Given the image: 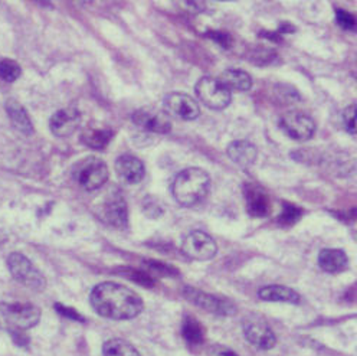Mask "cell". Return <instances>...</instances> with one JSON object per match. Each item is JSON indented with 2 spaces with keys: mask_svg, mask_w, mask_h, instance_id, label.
<instances>
[{
  "mask_svg": "<svg viewBox=\"0 0 357 356\" xmlns=\"http://www.w3.org/2000/svg\"><path fill=\"white\" fill-rule=\"evenodd\" d=\"M211 191V176L199 168H189L177 173L172 192L182 207L192 208L202 204Z\"/></svg>",
  "mask_w": 357,
  "mask_h": 356,
  "instance_id": "2",
  "label": "cell"
},
{
  "mask_svg": "<svg viewBox=\"0 0 357 356\" xmlns=\"http://www.w3.org/2000/svg\"><path fill=\"white\" fill-rule=\"evenodd\" d=\"M93 309L102 318L113 320H130L137 318L143 309V299L128 287L105 281L96 285L89 296Z\"/></svg>",
  "mask_w": 357,
  "mask_h": 356,
  "instance_id": "1",
  "label": "cell"
},
{
  "mask_svg": "<svg viewBox=\"0 0 357 356\" xmlns=\"http://www.w3.org/2000/svg\"><path fill=\"white\" fill-rule=\"evenodd\" d=\"M20 65L12 59L0 61V78L6 82H13L20 77Z\"/></svg>",
  "mask_w": 357,
  "mask_h": 356,
  "instance_id": "25",
  "label": "cell"
},
{
  "mask_svg": "<svg viewBox=\"0 0 357 356\" xmlns=\"http://www.w3.org/2000/svg\"><path fill=\"white\" fill-rule=\"evenodd\" d=\"M165 108L167 113L182 120H195L200 114L197 103L183 93H172L166 96Z\"/></svg>",
  "mask_w": 357,
  "mask_h": 356,
  "instance_id": "12",
  "label": "cell"
},
{
  "mask_svg": "<svg viewBox=\"0 0 357 356\" xmlns=\"http://www.w3.org/2000/svg\"><path fill=\"white\" fill-rule=\"evenodd\" d=\"M55 307H56V310L59 311L61 315H63V316H66V318H71V319H74V320H79V322H84V320H85V319L78 313V311H75L74 309L65 307V306H62V304H56Z\"/></svg>",
  "mask_w": 357,
  "mask_h": 356,
  "instance_id": "33",
  "label": "cell"
},
{
  "mask_svg": "<svg viewBox=\"0 0 357 356\" xmlns=\"http://www.w3.org/2000/svg\"><path fill=\"white\" fill-rule=\"evenodd\" d=\"M6 113L9 116V120L16 131L22 133L25 136H31L33 133V126L31 121V117L25 107L16 100H9L6 103Z\"/></svg>",
  "mask_w": 357,
  "mask_h": 356,
  "instance_id": "17",
  "label": "cell"
},
{
  "mask_svg": "<svg viewBox=\"0 0 357 356\" xmlns=\"http://www.w3.org/2000/svg\"><path fill=\"white\" fill-rule=\"evenodd\" d=\"M195 91L199 101L208 108L223 110L231 104V91L216 78H200L195 87Z\"/></svg>",
  "mask_w": 357,
  "mask_h": 356,
  "instance_id": "4",
  "label": "cell"
},
{
  "mask_svg": "<svg viewBox=\"0 0 357 356\" xmlns=\"http://www.w3.org/2000/svg\"><path fill=\"white\" fill-rule=\"evenodd\" d=\"M343 123L351 136H356V105H350L343 113Z\"/></svg>",
  "mask_w": 357,
  "mask_h": 356,
  "instance_id": "30",
  "label": "cell"
},
{
  "mask_svg": "<svg viewBox=\"0 0 357 356\" xmlns=\"http://www.w3.org/2000/svg\"><path fill=\"white\" fill-rule=\"evenodd\" d=\"M261 36L266 38V39H271V40H277V42L281 39L280 32H262Z\"/></svg>",
  "mask_w": 357,
  "mask_h": 356,
  "instance_id": "34",
  "label": "cell"
},
{
  "mask_svg": "<svg viewBox=\"0 0 357 356\" xmlns=\"http://www.w3.org/2000/svg\"><path fill=\"white\" fill-rule=\"evenodd\" d=\"M117 175L126 184H139L146 175V168L140 159L132 154H123L116 162Z\"/></svg>",
  "mask_w": 357,
  "mask_h": 356,
  "instance_id": "15",
  "label": "cell"
},
{
  "mask_svg": "<svg viewBox=\"0 0 357 356\" xmlns=\"http://www.w3.org/2000/svg\"><path fill=\"white\" fill-rule=\"evenodd\" d=\"M77 179L85 191H97L108 181V168L101 159L89 158L81 163Z\"/></svg>",
  "mask_w": 357,
  "mask_h": 356,
  "instance_id": "8",
  "label": "cell"
},
{
  "mask_svg": "<svg viewBox=\"0 0 357 356\" xmlns=\"http://www.w3.org/2000/svg\"><path fill=\"white\" fill-rule=\"evenodd\" d=\"M319 264L321 267V270L327 273H340L347 269V255L342 250H334V249H327L323 250L319 255Z\"/></svg>",
  "mask_w": 357,
  "mask_h": 356,
  "instance_id": "21",
  "label": "cell"
},
{
  "mask_svg": "<svg viewBox=\"0 0 357 356\" xmlns=\"http://www.w3.org/2000/svg\"><path fill=\"white\" fill-rule=\"evenodd\" d=\"M301 215H303V211L300 208H297L296 205L284 204L282 212L278 218V222L281 225H293L301 218Z\"/></svg>",
  "mask_w": 357,
  "mask_h": 356,
  "instance_id": "26",
  "label": "cell"
},
{
  "mask_svg": "<svg viewBox=\"0 0 357 356\" xmlns=\"http://www.w3.org/2000/svg\"><path fill=\"white\" fill-rule=\"evenodd\" d=\"M277 58V54L273 50L268 48H261V50H255L251 54V61L255 62L257 65H270L271 62H274Z\"/></svg>",
  "mask_w": 357,
  "mask_h": 356,
  "instance_id": "28",
  "label": "cell"
},
{
  "mask_svg": "<svg viewBox=\"0 0 357 356\" xmlns=\"http://www.w3.org/2000/svg\"><path fill=\"white\" fill-rule=\"evenodd\" d=\"M104 356H142L131 343L123 339H109L102 346Z\"/></svg>",
  "mask_w": 357,
  "mask_h": 356,
  "instance_id": "24",
  "label": "cell"
},
{
  "mask_svg": "<svg viewBox=\"0 0 357 356\" xmlns=\"http://www.w3.org/2000/svg\"><path fill=\"white\" fill-rule=\"evenodd\" d=\"M243 335L251 345L262 350L273 349L277 343L275 333L270 329V326H266L265 323H261L258 320L245 322Z\"/></svg>",
  "mask_w": 357,
  "mask_h": 356,
  "instance_id": "13",
  "label": "cell"
},
{
  "mask_svg": "<svg viewBox=\"0 0 357 356\" xmlns=\"http://www.w3.org/2000/svg\"><path fill=\"white\" fill-rule=\"evenodd\" d=\"M182 251L193 260L206 261L215 257L218 247L212 237L202 231L189 232L182 242Z\"/></svg>",
  "mask_w": 357,
  "mask_h": 356,
  "instance_id": "7",
  "label": "cell"
},
{
  "mask_svg": "<svg viewBox=\"0 0 357 356\" xmlns=\"http://www.w3.org/2000/svg\"><path fill=\"white\" fill-rule=\"evenodd\" d=\"M280 126L287 136L294 140H310L316 133V123L303 111H288L280 119Z\"/></svg>",
  "mask_w": 357,
  "mask_h": 356,
  "instance_id": "6",
  "label": "cell"
},
{
  "mask_svg": "<svg viewBox=\"0 0 357 356\" xmlns=\"http://www.w3.org/2000/svg\"><path fill=\"white\" fill-rule=\"evenodd\" d=\"M8 267H9L10 274L16 281L32 288V290L40 292L43 290L45 285H47V281H45V277L42 276V273L24 254L12 253L8 257Z\"/></svg>",
  "mask_w": 357,
  "mask_h": 356,
  "instance_id": "3",
  "label": "cell"
},
{
  "mask_svg": "<svg viewBox=\"0 0 357 356\" xmlns=\"http://www.w3.org/2000/svg\"><path fill=\"white\" fill-rule=\"evenodd\" d=\"M183 296L195 306L204 309L206 311H211V313H215V315H234L235 311V307L231 306L228 302H223L212 295H208L202 290H197V288H193V287H185Z\"/></svg>",
  "mask_w": 357,
  "mask_h": 356,
  "instance_id": "10",
  "label": "cell"
},
{
  "mask_svg": "<svg viewBox=\"0 0 357 356\" xmlns=\"http://www.w3.org/2000/svg\"><path fill=\"white\" fill-rule=\"evenodd\" d=\"M35 2H36L38 5H40V6H45V8H51V6H52L51 0H35Z\"/></svg>",
  "mask_w": 357,
  "mask_h": 356,
  "instance_id": "35",
  "label": "cell"
},
{
  "mask_svg": "<svg viewBox=\"0 0 357 356\" xmlns=\"http://www.w3.org/2000/svg\"><path fill=\"white\" fill-rule=\"evenodd\" d=\"M114 133L108 127H100V126H88L81 135V142L91 147L94 150H102L105 149L111 139H113Z\"/></svg>",
  "mask_w": 357,
  "mask_h": 356,
  "instance_id": "19",
  "label": "cell"
},
{
  "mask_svg": "<svg viewBox=\"0 0 357 356\" xmlns=\"http://www.w3.org/2000/svg\"><path fill=\"white\" fill-rule=\"evenodd\" d=\"M81 124V114L75 108H62L51 117V131L58 138H68Z\"/></svg>",
  "mask_w": 357,
  "mask_h": 356,
  "instance_id": "14",
  "label": "cell"
},
{
  "mask_svg": "<svg viewBox=\"0 0 357 356\" xmlns=\"http://www.w3.org/2000/svg\"><path fill=\"white\" fill-rule=\"evenodd\" d=\"M132 121L136 126L158 135H166L172 130V121L167 114L158 110L142 108L132 114Z\"/></svg>",
  "mask_w": 357,
  "mask_h": 356,
  "instance_id": "11",
  "label": "cell"
},
{
  "mask_svg": "<svg viewBox=\"0 0 357 356\" xmlns=\"http://www.w3.org/2000/svg\"><path fill=\"white\" fill-rule=\"evenodd\" d=\"M182 335L189 345H202L205 341V329L192 316H186L182 326Z\"/></svg>",
  "mask_w": 357,
  "mask_h": 356,
  "instance_id": "23",
  "label": "cell"
},
{
  "mask_svg": "<svg viewBox=\"0 0 357 356\" xmlns=\"http://www.w3.org/2000/svg\"><path fill=\"white\" fill-rule=\"evenodd\" d=\"M0 313L17 330L31 329L40 320V310L29 303H2Z\"/></svg>",
  "mask_w": 357,
  "mask_h": 356,
  "instance_id": "5",
  "label": "cell"
},
{
  "mask_svg": "<svg viewBox=\"0 0 357 356\" xmlns=\"http://www.w3.org/2000/svg\"><path fill=\"white\" fill-rule=\"evenodd\" d=\"M144 262L147 265H150V269L159 272L163 276H174V274H177V272L173 269V267L166 265L163 262H159V261H144Z\"/></svg>",
  "mask_w": 357,
  "mask_h": 356,
  "instance_id": "32",
  "label": "cell"
},
{
  "mask_svg": "<svg viewBox=\"0 0 357 356\" xmlns=\"http://www.w3.org/2000/svg\"><path fill=\"white\" fill-rule=\"evenodd\" d=\"M245 199H247V209L255 218H264L271 212V201L261 188L255 185H247L245 188Z\"/></svg>",
  "mask_w": 357,
  "mask_h": 356,
  "instance_id": "16",
  "label": "cell"
},
{
  "mask_svg": "<svg viewBox=\"0 0 357 356\" xmlns=\"http://www.w3.org/2000/svg\"><path fill=\"white\" fill-rule=\"evenodd\" d=\"M218 356H238L235 352H232V350H229V349H223L222 352H219V355Z\"/></svg>",
  "mask_w": 357,
  "mask_h": 356,
  "instance_id": "36",
  "label": "cell"
},
{
  "mask_svg": "<svg viewBox=\"0 0 357 356\" xmlns=\"http://www.w3.org/2000/svg\"><path fill=\"white\" fill-rule=\"evenodd\" d=\"M100 216L108 225L114 228H126L128 224V211L124 198L120 192L108 195L100 208Z\"/></svg>",
  "mask_w": 357,
  "mask_h": 356,
  "instance_id": "9",
  "label": "cell"
},
{
  "mask_svg": "<svg viewBox=\"0 0 357 356\" xmlns=\"http://www.w3.org/2000/svg\"><path fill=\"white\" fill-rule=\"evenodd\" d=\"M119 274H123V276L131 279L132 281H136L137 284H142V285H146V287H153L154 285V281H153L151 276L147 274L143 270H136V269H131V267H124V270L119 272Z\"/></svg>",
  "mask_w": 357,
  "mask_h": 356,
  "instance_id": "27",
  "label": "cell"
},
{
  "mask_svg": "<svg viewBox=\"0 0 357 356\" xmlns=\"http://www.w3.org/2000/svg\"><path fill=\"white\" fill-rule=\"evenodd\" d=\"M258 297L265 302H282V303H291L298 304L301 302L300 295L293 290V288L285 285H266L262 287L258 292Z\"/></svg>",
  "mask_w": 357,
  "mask_h": 356,
  "instance_id": "20",
  "label": "cell"
},
{
  "mask_svg": "<svg viewBox=\"0 0 357 356\" xmlns=\"http://www.w3.org/2000/svg\"><path fill=\"white\" fill-rule=\"evenodd\" d=\"M229 91H248L252 87V78L248 73L241 70H228L219 80Z\"/></svg>",
  "mask_w": 357,
  "mask_h": 356,
  "instance_id": "22",
  "label": "cell"
},
{
  "mask_svg": "<svg viewBox=\"0 0 357 356\" xmlns=\"http://www.w3.org/2000/svg\"><path fill=\"white\" fill-rule=\"evenodd\" d=\"M228 156L241 168H248L257 161V147L247 140H236L228 146Z\"/></svg>",
  "mask_w": 357,
  "mask_h": 356,
  "instance_id": "18",
  "label": "cell"
},
{
  "mask_svg": "<svg viewBox=\"0 0 357 356\" xmlns=\"http://www.w3.org/2000/svg\"><path fill=\"white\" fill-rule=\"evenodd\" d=\"M337 24L344 29V31H356V20L354 16L350 15L349 12H344L342 9L337 10L336 13Z\"/></svg>",
  "mask_w": 357,
  "mask_h": 356,
  "instance_id": "31",
  "label": "cell"
},
{
  "mask_svg": "<svg viewBox=\"0 0 357 356\" xmlns=\"http://www.w3.org/2000/svg\"><path fill=\"white\" fill-rule=\"evenodd\" d=\"M208 38H211L212 40H215L218 45H220L222 48H231L232 47V36L228 32H223V31H208L206 34Z\"/></svg>",
  "mask_w": 357,
  "mask_h": 356,
  "instance_id": "29",
  "label": "cell"
}]
</instances>
